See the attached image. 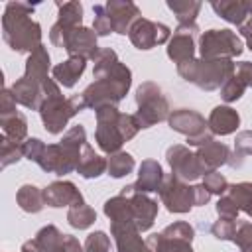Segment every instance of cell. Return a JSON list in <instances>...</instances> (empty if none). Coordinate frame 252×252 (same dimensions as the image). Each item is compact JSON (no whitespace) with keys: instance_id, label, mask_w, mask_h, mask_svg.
<instances>
[{"instance_id":"obj_3","label":"cell","mask_w":252,"mask_h":252,"mask_svg":"<svg viewBox=\"0 0 252 252\" xmlns=\"http://www.w3.org/2000/svg\"><path fill=\"white\" fill-rule=\"evenodd\" d=\"M213 8L224 18V20H228V22H236V24H240L242 22V14L244 12H240V10H244L246 6L244 4H213Z\"/></svg>"},{"instance_id":"obj_4","label":"cell","mask_w":252,"mask_h":252,"mask_svg":"<svg viewBox=\"0 0 252 252\" xmlns=\"http://www.w3.org/2000/svg\"><path fill=\"white\" fill-rule=\"evenodd\" d=\"M132 158L128 154H118L116 158L110 159V173L114 177H122L124 173H128L132 169Z\"/></svg>"},{"instance_id":"obj_2","label":"cell","mask_w":252,"mask_h":252,"mask_svg":"<svg viewBox=\"0 0 252 252\" xmlns=\"http://www.w3.org/2000/svg\"><path fill=\"white\" fill-rule=\"evenodd\" d=\"M83 69H85V61L83 59H71V61H67V63H63V65H59V67H55V75H61L63 73V77L59 79L65 87H71L73 83H75V77H79L81 73H83Z\"/></svg>"},{"instance_id":"obj_1","label":"cell","mask_w":252,"mask_h":252,"mask_svg":"<svg viewBox=\"0 0 252 252\" xmlns=\"http://www.w3.org/2000/svg\"><path fill=\"white\" fill-rule=\"evenodd\" d=\"M211 126L217 134H228L238 126V114H234L230 108L217 106L211 116Z\"/></svg>"}]
</instances>
